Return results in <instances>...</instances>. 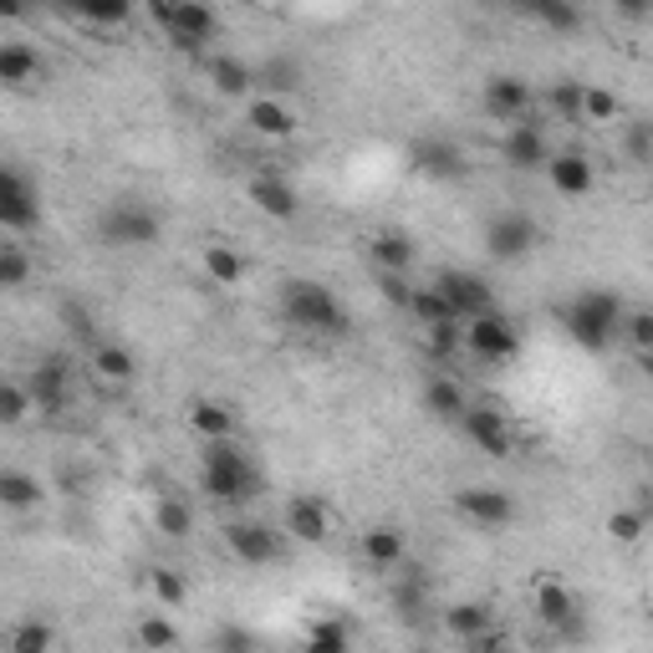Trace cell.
Masks as SVG:
<instances>
[{
	"instance_id": "e575fe53",
	"label": "cell",
	"mask_w": 653,
	"mask_h": 653,
	"mask_svg": "<svg viewBox=\"0 0 653 653\" xmlns=\"http://www.w3.org/2000/svg\"><path fill=\"white\" fill-rule=\"evenodd\" d=\"M205 276L215 281V286H241L245 261L231 251V245H205Z\"/></svg>"
},
{
	"instance_id": "8992f818",
	"label": "cell",
	"mask_w": 653,
	"mask_h": 653,
	"mask_svg": "<svg viewBox=\"0 0 653 653\" xmlns=\"http://www.w3.org/2000/svg\"><path fill=\"white\" fill-rule=\"evenodd\" d=\"M41 225V194L16 164H0V231H37Z\"/></svg>"
},
{
	"instance_id": "603a6c76",
	"label": "cell",
	"mask_w": 653,
	"mask_h": 653,
	"mask_svg": "<svg viewBox=\"0 0 653 653\" xmlns=\"http://www.w3.org/2000/svg\"><path fill=\"white\" fill-rule=\"evenodd\" d=\"M245 123H251V134H261V138L296 134V113L286 108V97H251V103H245Z\"/></svg>"
},
{
	"instance_id": "30bf717a",
	"label": "cell",
	"mask_w": 653,
	"mask_h": 653,
	"mask_svg": "<svg viewBox=\"0 0 653 653\" xmlns=\"http://www.w3.org/2000/svg\"><path fill=\"white\" fill-rule=\"evenodd\" d=\"M536 241H542V225H536L526 209H506L485 225V251L496 255V261H520V255H532Z\"/></svg>"
},
{
	"instance_id": "d6a6232c",
	"label": "cell",
	"mask_w": 653,
	"mask_h": 653,
	"mask_svg": "<svg viewBox=\"0 0 653 653\" xmlns=\"http://www.w3.org/2000/svg\"><path fill=\"white\" fill-rule=\"evenodd\" d=\"M138 643H144L148 653H174L179 649V628H174L169 613H144L138 617Z\"/></svg>"
},
{
	"instance_id": "7c38bea8",
	"label": "cell",
	"mask_w": 653,
	"mask_h": 653,
	"mask_svg": "<svg viewBox=\"0 0 653 653\" xmlns=\"http://www.w3.org/2000/svg\"><path fill=\"white\" fill-rule=\"evenodd\" d=\"M225 546H231V557L245 562V567H266V562L281 557V536L271 532L266 520H251V516L225 520Z\"/></svg>"
},
{
	"instance_id": "f546056e",
	"label": "cell",
	"mask_w": 653,
	"mask_h": 653,
	"mask_svg": "<svg viewBox=\"0 0 653 653\" xmlns=\"http://www.w3.org/2000/svg\"><path fill=\"white\" fill-rule=\"evenodd\" d=\"M189 429L205 445H215V439H235V413L225 409V403H209V399H199L189 409Z\"/></svg>"
},
{
	"instance_id": "277c9868",
	"label": "cell",
	"mask_w": 653,
	"mask_h": 653,
	"mask_svg": "<svg viewBox=\"0 0 653 653\" xmlns=\"http://www.w3.org/2000/svg\"><path fill=\"white\" fill-rule=\"evenodd\" d=\"M148 16H154V26L169 37V47L184 51V57H194V61H205V47L220 37L215 6H194V0H154Z\"/></svg>"
},
{
	"instance_id": "f907efd6",
	"label": "cell",
	"mask_w": 653,
	"mask_h": 653,
	"mask_svg": "<svg viewBox=\"0 0 653 653\" xmlns=\"http://www.w3.org/2000/svg\"><path fill=\"white\" fill-rule=\"evenodd\" d=\"M465 653H510V643L500 639L496 628H490V633H480V639H470V643H465Z\"/></svg>"
},
{
	"instance_id": "5b68a950",
	"label": "cell",
	"mask_w": 653,
	"mask_h": 653,
	"mask_svg": "<svg viewBox=\"0 0 653 653\" xmlns=\"http://www.w3.org/2000/svg\"><path fill=\"white\" fill-rule=\"evenodd\" d=\"M164 231V220L144 205V199H113L103 209V241L118 245V251H148Z\"/></svg>"
},
{
	"instance_id": "836d02e7",
	"label": "cell",
	"mask_w": 653,
	"mask_h": 653,
	"mask_svg": "<svg viewBox=\"0 0 653 653\" xmlns=\"http://www.w3.org/2000/svg\"><path fill=\"white\" fill-rule=\"evenodd\" d=\"M154 526L164 536H169V542H184V536L194 532V510L184 506L179 496H158V506H154Z\"/></svg>"
},
{
	"instance_id": "4316f807",
	"label": "cell",
	"mask_w": 653,
	"mask_h": 653,
	"mask_svg": "<svg viewBox=\"0 0 653 653\" xmlns=\"http://www.w3.org/2000/svg\"><path fill=\"white\" fill-rule=\"evenodd\" d=\"M41 57L26 41H0V87H26L37 82Z\"/></svg>"
},
{
	"instance_id": "8fae6325",
	"label": "cell",
	"mask_w": 653,
	"mask_h": 653,
	"mask_svg": "<svg viewBox=\"0 0 653 653\" xmlns=\"http://www.w3.org/2000/svg\"><path fill=\"white\" fill-rule=\"evenodd\" d=\"M455 510L470 526H480V532H506L516 520V500L506 490H496V485H465V490H455Z\"/></svg>"
},
{
	"instance_id": "b9f144b4",
	"label": "cell",
	"mask_w": 653,
	"mask_h": 653,
	"mask_svg": "<svg viewBox=\"0 0 653 653\" xmlns=\"http://www.w3.org/2000/svg\"><path fill=\"white\" fill-rule=\"evenodd\" d=\"M532 16L546 26V31H567V37L582 26V11H577V6H562V0H536Z\"/></svg>"
},
{
	"instance_id": "f1b7e54d",
	"label": "cell",
	"mask_w": 653,
	"mask_h": 653,
	"mask_svg": "<svg viewBox=\"0 0 653 653\" xmlns=\"http://www.w3.org/2000/svg\"><path fill=\"white\" fill-rule=\"evenodd\" d=\"M41 480L31 470H0V506L6 510H37L41 506Z\"/></svg>"
},
{
	"instance_id": "7dc6e473",
	"label": "cell",
	"mask_w": 653,
	"mask_h": 653,
	"mask_svg": "<svg viewBox=\"0 0 653 653\" xmlns=\"http://www.w3.org/2000/svg\"><path fill=\"white\" fill-rule=\"evenodd\" d=\"M623 332H628V342L639 348V358H649V348H653V312H623Z\"/></svg>"
},
{
	"instance_id": "bcb514c9",
	"label": "cell",
	"mask_w": 653,
	"mask_h": 653,
	"mask_svg": "<svg viewBox=\"0 0 653 653\" xmlns=\"http://www.w3.org/2000/svg\"><path fill=\"white\" fill-rule=\"evenodd\" d=\"M26 413H31V399H26V388H21V383H0V423H6V429H16Z\"/></svg>"
},
{
	"instance_id": "9c48e42d",
	"label": "cell",
	"mask_w": 653,
	"mask_h": 653,
	"mask_svg": "<svg viewBox=\"0 0 653 653\" xmlns=\"http://www.w3.org/2000/svg\"><path fill=\"white\" fill-rule=\"evenodd\" d=\"M409 169L423 174V179H465L470 174V158L455 138L445 134H423L409 144Z\"/></svg>"
},
{
	"instance_id": "ffe728a7",
	"label": "cell",
	"mask_w": 653,
	"mask_h": 653,
	"mask_svg": "<svg viewBox=\"0 0 653 653\" xmlns=\"http://www.w3.org/2000/svg\"><path fill=\"white\" fill-rule=\"evenodd\" d=\"M368 261H373L378 271H388V276H409L413 261H419V245L403 231H378L373 241H368Z\"/></svg>"
},
{
	"instance_id": "8d00e7d4",
	"label": "cell",
	"mask_w": 653,
	"mask_h": 653,
	"mask_svg": "<svg viewBox=\"0 0 653 653\" xmlns=\"http://www.w3.org/2000/svg\"><path fill=\"white\" fill-rule=\"evenodd\" d=\"M409 312H413V322H419V326L455 322V312H449V306H445V296H439L435 286H413V296H409Z\"/></svg>"
},
{
	"instance_id": "ab89813d",
	"label": "cell",
	"mask_w": 653,
	"mask_h": 653,
	"mask_svg": "<svg viewBox=\"0 0 653 653\" xmlns=\"http://www.w3.org/2000/svg\"><path fill=\"white\" fill-rule=\"evenodd\" d=\"M617 113H623V103H617V92H607V87H582V123H613Z\"/></svg>"
},
{
	"instance_id": "60d3db41",
	"label": "cell",
	"mask_w": 653,
	"mask_h": 653,
	"mask_svg": "<svg viewBox=\"0 0 653 653\" xmlns=\"http://www.w3.org/2000/svg\"><path fill=\"white\" fill-rule=\"evenodd\" d=\"M31 281V255L21 245H0V291H21Z\"/></svg>"
},
{
	"instance_id": "44dd1931",
	"label": "cell",
	"mask_w": 653,
	"mask_h": 653,
	"mask_svg": "<svg viewBox=\"0 0 653 653\" xmlns=\"http://www.w3.org/2000/svg\"><path fill=\"white\" fill-rule=\"evenodd\" d=\"M251 205L261 209L266 220H296L302 199H296V189H291L281 174H255L251 179Z\"/></svg>"
},
{
	"instance_id": "d590c367",
	"label": "cell",
	"mask_w": 653,
	"mask_h": 653,
	"mask_svg": "<svg viewBox=\"0 0 653 653\" xmlns=\"http://www.w3.org/2000/svg\"><path fill=\"white\" fill-rule=\"evenodd\" d=\"M429 332V358L435 363H455L465 352V326L460 322H439V326H423Z\"/></svg>"
},
{
	"instance_id": "f35d334b",
	"label": "cell",
	"mask_w": 653,
	"mask_h": 653,
	"mask_svg": "<svg viewBox=\"0 0 653 653\" xmlns=\"http://www.w3.org/2000/svg\"><path fill=\"white\" fill-rule=\"evenodd\" d=\"M148 587H154V597H158V607H164V613L184 607V597H189V587H184V577L174 567H154V572H148Z\"/></svg>"
},
{
	"instance_id": "d4e9b609",
	"label": "cell",
	"mask_w": 653,
	"mask_h": 653,
	"mask_svg": "<svg viewBox=\"0 0 653 653\" xmlns=\"http://www.w3.org/2000/svg\"><path fill=\"white\" fill-rule=\"evenodd\" d=\"M0 649H6V653H51V649H57V628H51L47 617L26 613V617H16L11 628H6Z\"/></svg>"
},
{
	"instance_id": "d6986e66",
	"label": "cell",
	"mask_w": 653,
	"mask_h": 653,
	"mask_svg": "<svg viewBox=\"0 0 653 653\" xmlns=\"http://www.w3.org/2000/svg\"><path fill=\"white\" fill-rule=\"evenodd\" d=\"M546 179H552V189L567 194V199H582V194H593L597 174H593V158L577 154V148H567V154H552L546 158Z\"/></svg>"
},
{
	"instance_id": "74e56055",
	"label": "cell",
	"mask_w": 653,
	"mask_h": 653,
	"mask_svg": "<svg viewBox=\"0 0 653 653\" xmlns=\"http://www.w3.org/2000/svg\"><path fill=\"white\" fill-rule=\"evenodd\" d=\"M72 16L77 21H87V26H128L134 6H128V0H82Z\"/></svg>"
},
{
	"instance_id": "2e32d148",
	"label": "cell",
	"mask_w": 653,
	"mask_h": 653,
	"mask_svg": "<svg viewBox=\"0 0 653 653\" xmlns=\"http://www.w3.org/2000/svg\"><path fill=\"white\" fill-rule=\"evenodd\" d=\"M500 158H506L516 174H536L546 169V158H552V148H546V134L542 123H516L506 134V144H500Z\"/></svg>"
},
{
	"instance_id": "83f0119b",
	"label": "cell",
	"mask_w": 653,
	"mask_h": 653,
	"mask_svg": "<svg viewBox=\"0 0 653 653\" xmlns=\"http://www.w3.org/2000/svg\"><path fill=\"white\" fill-rule=\"evenodd\" d=\"M92 373L103 378V383H134L138 358L123 348V342H103V348H92Z\"/></svg>"
},
{
	"instance_id": "f5cc1de1",
	"label": "cell",
	"mask_w": 653,
	"mask_h": 653,
	"mask_svg": "<svg viewBox=\"0 0 653 653\" xmlns=\"http://www.w3.org/2000/svg\"><path fill=\"white\" fill-rule=\"evenodd\" d=\"M26 6H11V0H0V21H21Z\"/></svg>"
},
{
	"instance_id": "ac0fdd59",
	"label": "cell",
	"mask_w": 653,
	"mask_h": 653,
	"mask_svg": "<svg viewBox=\"0 0 653 653\" xmlns=\"http://www.w3.org/2000/svg\"><path fill=\"white\" fill-rule=\"evenodd\" d=\"M326 532H332V510H326L322 496H296L286 506V536L302 546H322Z\"/></svg>"
},
{
	"instance_id": "9a60e30c",
	"label": "cell",
	"mask_w": 653,
	"mask_h": 653,
	"mask_svg": "<svg viewBox=\"0 0 653 653\" xmlns=\"http://www.w3.org/2000/svg\"><path fill=\"white\" fill-rule=\"evenodd\" d=\"M532 607H536V617H542L552 633H572V628H577V597H572L567 582L542 577V582H536V593H532Z\"/></svg>"
},
{
	"instance_id": "1f68e13d",
	"label": "cell",
	"mask_w": 653,
	"mask_h": 653,
	"mask_svg": "<svg viewBox=\"0 0 653 653\" xmlns=\"http://www.w3.org/2000/svg\"><path fill=\"white\" fill-rule=\"evenodd\" d=\"M302 653H352V633L342 617H316Z\"/></svg>"
},
{
	"instance_id": "c3c4849f",
	"label": "cell",
	"mask_w": 653,
	"mask_h": 653,
	"mask_svg": "<svg viewBox=\"0 0 653 653\" xmlns=\"http://www.w3.org/2000/svg\"><path fill=\"white\" fill-rule=\"evenodd\" d=\"M373 286L383 291V302H388V306H403V312H409V296H413L409 276H388V271H378V281H373Z\"/></svg>"
},
{
	"instance_id": "5bb4252c",
	"label": "cell",
	"mask_w": 653,
	"mask_h": 653,
	"mask_svg": "<svg viewBox=\"0 0 653 653\" xmlns=\"http://www.w3.org/2000/svg\"><path fill=\"white\" fill-rule=\"evenodd\" d=\"M480 103H485V113H490L496 123H510V128H516V123L532 118L536 92H532V82H526V77L500 72V77H490V82H485Z\"/></svg>"
},
{
	"instance_id": "ee69618b",
	"label": "cell",
	"mask_w": 653,
	"mask_h": 653,
	"mask_svg": "<svg viewBox=\"0 0 653 653\" xmlns=\"http://www.w3.org/2000/svg\"><path fill=\"white\" fill-rule=\"evenodd\" d=\"M582 87L587 82H572V77L552 82V108H557L562 123H582Z\"/></svg>"
},
{
	"instance_id": "7bdbcfd3",
	"label": "cell",
	"mask_w": 653,
	"mask_h": 653,
	"mask_svg": "<svg viewBox=\"0 0 653 653\" xmlns=\"http://www.w3.org/2000/svg\"><path fill=\"white\" fill-rule=\"evenodd\" d=\"M607 532H613V542L639 546L643 532H649V516H643L639 506H633V510H613V516H607Z\"/></svg>"
},
{
	"instance_id": "3957f363",
	"label": "cell",
	"mask_w": 653,
	"mask_h": 653,
	"mask_svg": "<svg viewBox=\"0 0 653 653\" xmlns=\"http://www.w3.org/2000/svg\"><path fill=\"white\" fill-rule=\"evenodd\" d=\"M562 322H567L572 342L587 352H607L617 342V332H623V296L617 291H582V296H572V306L562 312Z\"/></svg>"
},
{
	"instance_id": "484cf974",
	"label": "cell",
	"mask_w": 653,
	"mask_h": 653,
	"mask_svg": "<svg viewBox=\"0 0 653 653\" xmlns=\"http://www.w3.org/2000/svg\"><path fill=\"white\" fill-rule=\"evenodd\" d=\"M363 557L373 562V567L393 572V567H403V557H409V542H403L399 526H373V532H363Z\"/></svg>"
},
{
	"instance_id": "4fadbf2b",
	"label": "cell",
	"mask_w": 653,
	"mask_h": 653,
	"mask_svg": "<svg viewBox=\"0 0 653 653\" xmlns=\"http://www.w3.org/2000/svg\"><path fill=\"white\" fill-rule=\"evenodd\" d=\"M460 429H465V439H470L475 449L490 455V460H510V455H516V439H510L506 413L490 409V403H470V409L460 413Z\"/></svg>"
},
{
	"instance_id": "681fc988",
	"label": "cell",
	"mask_w": 653,
	"mask_h": 653,
	"mask_svg": "<svg viewBox=\"0 0 653 653\" xmlns=\"http://www.w3.org/2000/svg\"><path fill=\"white\" fill-rule=\"evenodd\" d=\"M255 87H271V92H291L296 87V67H281V61H271L266 72H255Z\"/></svg>"
},
{
	"instance_id": "4dcf8cb0",
	"label": "cell",
	"mask_w": 653,
	"mask_h": 653,
	"mask_svg": "<svg viewBox=\"0 0 653 653\" xmlns=\"http://www.w3.org/2000/svg\"><path fill=\"white\" fill-rule=\"evenodd\" d=\"M445 628L455 633V639L470 643V639H480V633L496 628V617H490V607H485V603H449Z\"/></svg>"
},
{
	"instance_id": "db71d44e",
	"label": "cell",
	"mask_w": 653,
	"mask_h": 653,
	"mask_svg": "<svg viewBox=\"0 0 653 653\" xmlns=\"http://www.w3.org/2000/svg\"><path fill=\"white\" fill-rule=\"evenodd\" d=\"M409 653H435V649H409Z\"/></svg>"
},
{
	"instance_id": "cb8c5ba5",
	"label": "cell",
	"mask_w": 653,
	"mask_h": 653,
	"mask_svg": "<svg viewBox=\"0 0 653 653\" xmlns=\"http://www.w3.org/2000/svg\"><path fill=\"white\" fill-rule=\"evenodd\" d=\"M423 409H429V419H449V423H460V413L470 409V393H465V383H460V378L439 373V378H429V383H423Z\"/></svg>"
},
{
	"instance_id": "f6af8a7d",
	"label": "cell",
	"mask_w": 653,
	"mask_h": 653,
	"mask_svg": "<svg viewBox=\"0 0 653 653\" xmlns=\"http://www.w3.org/2000/svg\"><path fill=\"white\" fill-rule=\"evenodd\" d=\"M209 649L215 653H255V633L245 628V623H220Z\"/></svg>"
},
{
	"instance_id": "52a82bcc",
	"label": "cell",
	"mask_w": 653,
	"mask_h": 653,
	"mask_svg": "<svg viewBox=\"0 0 653 653\" xmlns=\"http://www.w3.org/2000/svg\"><path fill=\"white\" fill-rule=\"evenodd\" d=\"M435 291L445 296V306L455 312V322H475V316L496 312V291H490V281L485 276H475V271H439Z\"/></svg>"
},
{
	"instance_id": "816d5d0a",
	"label": "cell",
	"mask_w": 653,
	"mask_h": 653,
	"mask_svg": "<svg viewBox=\"0 0 653 653\" xmlns=\"http://www.w3.org/2000/svg\"><path fill=\"white\" fill-rule=\"evenodd\" d=\"M628 158H633V164H649V123H633V134H628Z\"/></svg>"
},
{
	"instance_id": "6da1fadb",
	"label": "cell",
	"mask_w": 653,
	"mask_h": 653,
	"mask_svg": "<svg viewBox=\"0 0 653 653\" xmlns=\"http://www.w3.org/2000/svg\"><path fill=\"white\" fill-rule=\"evenodd\" d=\"M199 485L220 506H245V500L261 496V470L235 439H215V445H205V460H199Z\"/></svg>"
},
{
	"instance_id": "ba28073f",
	"label": "cell",
	"mask_w": 653,
	"mask_h": 653,
	"mask_svg": "<svg viewBox=\"0 0 653 653\" xmlns=\"http://www.w3.org/2000/svg\"><path fill=\"white\" fill-rule=\"evenodd\" d=\"M465 348H470L480 363L496 368V363H510V358L520 352V332L506 312H485L465 326Z\"/></svg>"
},
{
	"instance_id": "7a4b0ae2",
	"label": "cell",
	"mask_w": 653,
	"mask_h": 653,
	"mask_svg": "<svg viewBox=\"0 0 653 653\" xmlns=\"http://www.w3.org/2000/svg\"><path fill=\"white\" fill-rule=\"evenodd\" d=\"M281 316H286L291 326L312 332V338H342L352 326L348 306L338 302V291H326L322 281H306V276L281 286Z\"/></svg>"
},
{
	"instance_id": "7402d4cb",
	"label": "cell",
	"mask_w": 653,
	"mask_h": 653,
	"mask_svg": "<svg viewBox=\"0 0 653 653\" xmlns=\"http://www.w3.org/2000/svg\"><path fill=\"white\" fill-rule=\"evenodd\" d=\"M205 77L215 82V92L220 97H245L255 87V67L251 61H241V57H225V51H205Z\"/></svg>"
},
{
	"instance_id": "e0dca14e",
	"label": "cell",
	"mask_w": 653,
	"mask_h": 653,
	"mask_svg": "<svg viewBox=\"0 0 653 653\" xmlns=\"http://www.w3.org/2000/svg\"><path fill=\"white\" fill-rule=\"evenodd\" d=\"M67 383H72L67 363H61V358H47V363H37L31 378H26V399L41 413H61L67 409Z\"/></svg>"
}]
</instances>
